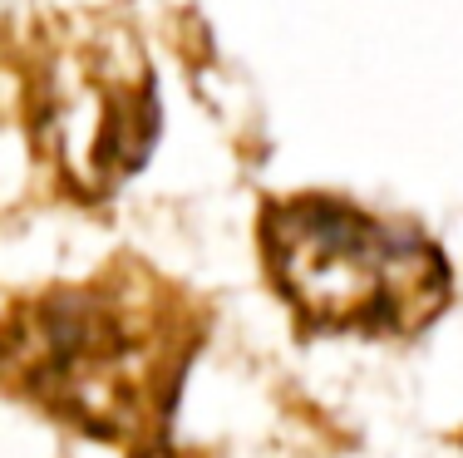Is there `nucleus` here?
<instances>
[{
  "instance_id": "nucleus-1",
  "label": "nucleus",
  "mask_w": 463,
  "mask_h": 458,
  "mask_svg": "<svg viewBox=\"0 0 463 458\" xmlns=\"http://www.w3.org/2000/svg\"><path fill=\"white\" fill-rule=\"evenodd\" d=\"M207 311L143 261L60 281L0 315V389L124 453L168 439Z\"/></svg>"
},
{
  "instance_id": "nucleus-2",
  "label": "nucleus",
  "mask_w": 463,
  "mask_h": 458,
  "mask_svg": "<svg viewBox=\"0 0 463 458\" xmlns=\"http://www.w3.org/2000/svg\"><path fill=\"white\" fill-rule=\"evenodd\" d=\"M267 281L301 331L410 341L454 296L449 257L429 232L350 198H267L257 222Z\"/></svg>"
},
{
  "instance_id": "nucleus-3",
  "label": "nucleus",
  "mask_w": 463,
  "mask_h": 458,
  "mask_svg": "<svg viewBox=\"0 0 463 458\" xmlns=\"http://www.w3.org/2000/svg\"><path fill=\"white\" fill-rule=\"evenodd\" d=\"M35 128L74 192L99 198L153 144V74L118 30H80L50 45L35 74Z\"/></svg>"
}]
</instances>
